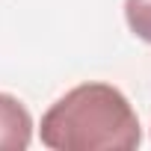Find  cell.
<instances>
[{"instance_id": "6da1fadb", "label": "cell", "mask_w": 151, "mask_h": 151, "mask_svg": "<svg viewBox=\"0 0 151 151\" xmlns=\"http://www.w3.org/2000/svg\"><path fill=\"white\" fill-rule=\"evenodd\" d=\"M50 151H133L142 139L130 101L110 83H80L42 116Z\"/></svg>"}, {"instance_id": "3957f363", "label": "cell", "mask_w": 151, "mask_h": 151, "mask_svg": "<svg viewBox=\"0 0 151 151\" xmlns=\"http://www.w3.org/2000/svg\"><path fill=\"white\" fill-rule=\"evenodd\" d=\"M124 18L130 33L151 45V0H124Z\"/></svg>"}, {"instance_id": "7a4b0ae2", "label": "cell", "mask_w": 151, "mask_h": 151, "mask_svg": "<svg viewBox=\"0 0 151 151\" xmlns=\"http://www.w3.org/2000/svg\"><path fill=\"white\" fill-rule=\"evenodd\" d=\"M33 139V116L15 98L0 92V148L24 151Z\"/></svg>"}]
</instances>
